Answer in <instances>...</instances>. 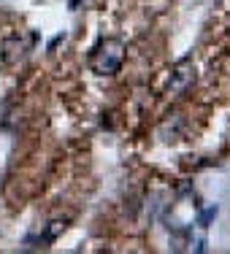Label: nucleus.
Masks as SVG:
<instances>
[{
    "instance_id": "1",
    "label": "nucleus",
    "mask_w": 230,
    "mask_h": 254,
    "mask_svg": "<svg viewBox=\"0 0 230 254\" xmlns=\"http://www.w3.org/2000/svg\"><path fill=\"white\" fill-rule=\"evenodd\" d=\"M125 52H128V46H125L122 38H114V35L100 38L87 54V68L95 76H114L119 73V68L125 63Z\"/></svg>"
},
{
    "instance_id": "2",
    "label": "nucleus",
    "mask_w": 230,
    "mask_h": 254,
    "mask_svg": "<svg viewBox=\"0 0 230 254\" xmlns=\"http://www.w3.org/2000/svg\"><path fill=\"white\" fill-rule=\"evenodd\" d=\"M35 41H38V35H35V33H30L27 38H25V35H19V33L5 35L3 44H0V60H3L5 65H16L19 60L27 57V52L33 49Z\"/></svg>"
},
{
    "instance_id": "3",
    "label": "nucleus",
    "mask_w": 230,
    "mask_h": 254,
    "mask_svg": "<svg viewBox=\"0 0 230 254\" xmlns=\"http://www.w3.org/2000/svg\"><path fill=\"white\" fill-rule=\"evenodd\" d=\"M192 81H195V68H192V60L184 57L176 63V68H173L171 73V81H168V89L176 95H184L187 89L192 87Z\"/></svg>"
},
{
    "instance_id": "4",
    "label": "nucleus",
    "mask_w": 230,
    "mask_h": 254,
    "mask_svg": "<svg viewBox=\"0 0 230 254\" xmlns=\"http://www.w3.org/2000/svg\"><path fill=\"white\" fill-rule=\"evenodd\" d=\"M68 227V219H54V222H49V227H46V233L41 235V244H52L54 238H57L63 230Z\"/></svg>"
}]
</instances>
